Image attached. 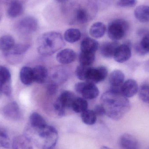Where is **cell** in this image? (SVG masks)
<instances>
[{
  "instance_id": "obj_1",
  "label": "cell",
  "mask_w": 149,
  "mask_h": 149,
  "mask_svg": "<svg viewBox=\"0 0 149 149\" xmlns=\"http://www.w3.org/2000/svg\"><path fill=\"white\" fill-rule=\"evenodd\" d=\"M101 105L108 117L114 120H120L129 112L131 104L127 98L121 93L109 90L101 97Z\"/></svg>"
},
{
  "instance_id": "obj_2",
  "label": "cell",
  "mask_w": 149,
  "mask_h": 149,
  "mask_svg": "<svg viewBox=\"0 0 149 149\" xmlns=\"http://www.w3.org/2000/svg\"><path fill=\"white\" fill-rule=\"evenodd\" d=\"M23 134L40 149H54L58 139L56 129L48 124L39 127H33L28 124Z\"/></svg>"
},
{
  "instance_id": "obj_3",
  "label": "cell",
  "mask_w": 149,
  "mask_h": 149,
  "mask_svg": "<svg viewBox=\"0 0 149 149\" xmlns=\"http://www.w3.org/2000/svg\"><path fill=\"white\" fill-rule=\"evenodd\" d=\"M37 43L38 53L44 56H52L65 45L62 35L56 31H50L42 34L38 39Z\"/></svg>"
},
{
  "instance_id": "obj_4",
  "label": "cell",
  "mask_w": 149,
  "mask_h": 149,
  "mask_svg": "<svg viewBox=\"0 0 149 149\" xmlns=\"http://www.w3.org/2000/svg\"><path fill=\"white\" fill-rule=\"evenodd\" d=\"M129 29V24L126 20L117 19L109 24L107 33L109 37L113 41L122 39Z\"/></svg>"
},
{
  "instance_id": "obj_5",
  "label": "cell",
  "mask_w": 149,
  "mask_h": 149,
  "mask_svg": "<svg viewBox=\"0 0 149 149\" xmlns=\"http://www.w3.org/2000/svg\"><path fill=\"white\" fill-rule=\"evenodd\" d=\"M74 94L69 91L61 93L54 104V109L58 116L62 117L65 115L67 108H71L74 98Z\"/></svg>"
},
{
  "instance_id": "obj_6",
  "label": "cell",
  "mask_w": 149,
  "mask_h": 149,
  "mask_svg": "<svg viewBox=\"0 0 149 149\" xmlns=\"http://www.w3.org/2000/svg\"><path fill=\"white\" fill-rule=\"evenodd\" d=\"M76 92L80 94L87 100H93L97 98L100 93L98 87L94 83L90 81L78 82L74 86Z\"/></svg>"
},
{
  "instance_id": "obj_7",
  "label": "cell",
  "mask_w": 149,
  "mask_h": 149,
  "mask_svg": "<svg viewBox=\"0 0 149 149\" xmlns=\"http://www.w3.org/2000/svg\"><path fill=\"white\" fill-rule=\"evenodd\" d=\"M11 74L8 69L0 65V93L10 96L11 93Z\"/></svg>"
},
{
  "instance_id": "obj_8",
  "label": "cell",
  "mask_w": 149,
  "mask_h": 149,
  "mask_svg": "<svg viewBox=\"0 0 149 149\" xmlns=\"http://www.w3.org/2000/svg\"><path fill=\"white\" fill-rule=\"evenodd\" d=\"M108 73L107 69L105 66H100L96 68L91 67L86 81L94 84L99 83L105 80L107 76Z\"/></svg>"
},
{
  "instance_id": "obj_9",
  "label": "cell",
  "mask_w": 149,
  "mask_h": 149,
  "mask_svg": "<svg viewBox=\"0 0 149 149\" xmlns=\"http://www.w3.org/2000/svg\"><path fill=\"white\" fill-rule=\"evenodd\" d=\"M38 27L37 20L33 17H26L20 20L17 25L19 30L24 34L35 32Z\"/></svg>"
},
{
  "instance_id": "obj_10",
  "label": "cell",
  "mask_w": 149,
  "mask_h": 149,
  "mask_svg": "<svg viewBox=\"0 0 149 149\" xmlns=\"http://www.w3.org/2000/svg\"><path fill=\"white\" fill-rule=\"evenodd\" d=\"M131 55L130 45L129 43L127 42L118 46L115 52L113 58L116 62L122 63L129 60Z\"/></svg>"
},
{
  "instance_id": "obj_11",
  "label": "cell",
  "mask_w": 149,
  "mask_h": 149,
  "mask_svg": "<svg viewBox=\"0 0 149 149\" xmlns=\"http://www.w3.org/2000/svg\"><path fill=\"white\" fill-rule=\"evenodd\" d=\"M3 114L5 118L10 120L17 121L21 119L20 107L15 102H12L5 106L3 109Z\"/></svg>"
},
{
  "instance_id": "obj_12",
  "label": "cell",
  "mask_w": 149,
  "mask_h": 149,
  "mask_svg": "<svg viewBox=\"0 0 149 149\" xmlns=\"http://www.w3.org/2000/svg\"><path fill=\"white\" fill-rule=\"evenodd\" d=\"M118 143L121 149H140L138 140L134 136L127 133L120 136Z\"/></svg>"
},
{
  "instance_id": "obj_13",
  "label": "cell",
  "mask_w": 149,
  "mask_h": 149,
  "mask_svg": "<svg viewBox=\"0 0 149 149\" xmlns=\"http://www.w3.org/2000/svg\"><path fill=\"white\" fill-rule=\"evenodd\" d=\"M138 89L137 82L135 80L129 79L123 82L121 87V93L125 97L130 98L138 93Z\"/></svg>"
},
{
  "instance_id": "obj_14",
  "label": "cell",
  "mask_w": 149,
  "mask_h": 149,
  "mask_svg": "<svg viewBox=\"0 0 149 149\" xmlns=\"http://www.w3.org/2000/svg\"><path fill=\"white\" fill-rule=\"evenodd\" d=\"M51 77L52 82L58 85L67 80L69 77V72L65 67L58 66L53 69Z\"/></svg>"
},
{
  "instance_id": "obj_15",
  "label": "cell",
  "mask_w": 149,
  "mask_h": 149,
  "mask_svg": "<svg viewBox=\"0 0 149 149\" xmlns=\"http://www.w3.org/2000/svg\"><path fill=\"white\" fill-rule=\"evenodd\" d=\"M76 54L71 49H66L59 52L56 55V59L62 64L71 63L76 59Z\"/></svg>"
},
{
  "instance_id": "obj_16",
  "label": "cell",
  "mask_w": 149,
  "mask_h": 149,
  "mask_svg": "<svg viewBox=\"0 0 149 149\" xmlns=\"http://www.w3.org/2000/svg\"><path fill=\"white\" fill-rule=\"evenodd\" d=\"M11 149H34L33 143L24 135L16 136L11 143Z\"/></svg>"
},
{
  "instance_id": "obj_17",
  "label": "cell",
  "mask_w": 149,
  "mask_h": 149,
  "mask_svg": "<svg viewBox=\"0 0 149 149\" xmlns=\"http://www.w3.org/2000/svg\"><path fill=\"white\" fill-rule=\"evenodd\" d=\"M120 45L117 41L104 43L100 47L101 54L102 56L106 58H112L113 57L115 52Z\"/></svg>"
},
{
  "instance_id": "obj_18",
  "label": "cell",
  "mask_w": 149,
  "mask_h": 149,
  "mask_svg": "<svg viewBox=\"0 0 149 149\" xmlns=\"http://www.w3.org/2000/svg\"><path fill=\"white\" fill-rule=\"evenodd\" d=\"M124 73L119 70H115L110 74L109 81L111 85L110 88H121L124 81Z\"/></svg>"
},
{
  "instance_id": "obj_19",
  "label": "cell",
  "mask_w": 149,
  "mask_h": 149,
  "mask_svg": "<svg viewBox=\"0 0 149 149\" xmlns=\"http://www.w3.org/2000/svg\"><path fill=\"white\" fill-rule=\"evenodd\" d=\"M32 70L34 81L38 84H42L46 81L49 75L48 70L46 67L43 65H37Z\"/></svg>"
},
{
  "instance_id": "obj_20",
  "label": "cell",
  "mask_w": 149,
  "mask_h": 149,
  "mask_svg": "<svg viewBox=\"0 0 149 149\" xmlns=\"http://www.w3.org/2000/svg\"><path fill=\"white\" fill-rule=\"evenodd\" d=\"M99 46V43L96 40L90 38H86L81 43V51L83 52L95 53Z\"/></svg>"
},
{
  "instance_id": "obj_21",
  "label": "cell",
  "mask_w": 149,
  "mask_h": 149,
  "mask_svg": "<svg viewBox=\"0 0 149 149\" xmlns=\"http://www.w3.org/2000/svg\"><path fill=\"white\" fill-rule=\"evenodd\" d=\"M135 17L142 23L149 22V5H140L134 11Z\"/></svg>"
},
{
  "instance_id": "obj_22",
  "label": "cell",
  "mask_w": 149,
  "mask_h": 149,
  "mask_svg": "<svg viewBox=\"0 0 149 149\" xmlns=\"http://www.w3.org/2000/svg\"><path fill=\"white\" fill-rule=\"evenodd\" d=\"M106 25L101 22L95 23L90 27L89 34L95 38H100L103 36L106 33Z\"/></svg>"
},
{
  "instance_id": "obj_23",
  "label": "cell",
  "mask_w": 149,
  "mask_h": 149,
  "mask_svg": "<svg viewBox=\"0 0 149 149\" xmlns=\"http://www.w3.org/2000/svg\"><path fill=\"white\" fill-rule=\"evenodd\" d=\"M20 80L24 85H31L34 81L33 70L29 66H24L20 72Z\"/></svg>"
},
{
  "instance_id": "obj_24",
  "label": "cell",
  "mask_w": 149,
  "mask_h": 149,
  "mask_svg": "<svg viewBox=\"0 0 149 149\" xmlns=\"http://www.w3.org/2000/svg\"><path fill=\"white\" fill-rule=\"evenodd\" d=\"M23 12V7L21 2L17 1H13L10 4L8 10L9 16L12 18L21 15Z\"/></svg>"
},
{
  "instance_id": "obj_25",
  "label": "cell",
  "mask_w": 149,
  "mask_h": 149,
  "mask_svg": "<svg viewBox=\"0 0 149 149\" xmlns=\"http://www.w3.org/2000/svg\"><path fill=\"white\" fill-rule=\"evenodd\" d=\"M90 17L88 10L84 7H79L75 10L74 18L78 23H86L89 21Z\"/></svg>"
},
{
  "instance_id": "obj_26",
  "label": "cell",
  "mask_w": 149,
  "mask_h": 149,
  "mask_svg": "<svg viewBox=\"0 0 149 149\" xmlns=\"http://www.w3.org/2000/svg\"><path fill=\"white\" fill-rule=\"evenodd\" d=\"M136 51L139 55H146L149 53V34H146L139 43L135 46Z\"/></svg>"
},
{
  "instance_id": "obj_27",
  "label": "cell",
  "mask_w": 149,
  "mask_h": 149,
  "mask_svg": "<svg viewBox=\"0 0 149 149\" xmlns=\"http://www.w3.org/2000/svg\"><path fill=\"white\" fill-rule=\"evenodd\" d=\"M81 37L80 31L77 29H69L65 32L64 38L66 42L73 43L79 41Z\"/></svg>"
},
{
  "instance_id": "obj_28",
  "label": "cell",
  "mask_w": 149,
  "mask_h": 149,
  "mask_svg": "<svg viewBox=\"0 0 149 149\" xmlns=\"http://www.w3.org/2000/svg\"><path fill=\"white\" fill-rule=\"evenodd\" d=\"M15 45V39L11 36L5 35L0 38V50L3 52L10 50Z\"/></svg>"
},
{
  "instance_id": "obj_29",
  "label": "cell",
  "mask_w": 149,
  "mask_h": 149,
  "mask_svg": "<svg viewBox=\"0 0 149 149\" xmlns=\"http://www.w3.org/2000/svg\"><path fill=\"white\" fill-rule=\"evenodd\" d=\"M87 101L84 98L80 97H75L74 98L71 108L75 113H81L87 109Z\"/></svg>"
},
{
  "instance_id": "obj_30",
  "label": "cell",
  "mask_w": 149,
  "mask_h": 149,
  "mask_svg": "<svg viewBox=\"0 0 149 149\" xmlns=\"http://www.w3.org/2000/svg\"><path fill=\"white\" fill-rule=\"evenodd\" d=\"M29 44H19L15 45L14 47L8 51L3 52L4 55L6 56H20L24 54L26 52L28 51L29 49Z\"/></svg>"
},
{
  "instance_id": "obj_31",
  "label": "cell",
  "mask_w": 149,
  "mask_h": 149,
  "mask_svg": "<svg viewBox=\"0 0 149 149\" xmlns=\"http://www.w3.org/2000/svg\"><path fill=\"white\" fill-rule=\"evenodd\" d=\"M46 121L42 116L37 112H34L31 114L29 125L33 127H39L47 124Z\"/></svg>"
},
{
  "instance_id": "obj_32",
  "label": "cell",
  "mask_w": 149,
  "mask_h": 149,
  "mask_svg": "<svg viewBox=\"0 0 149 149\" xmlns=\"http://www.w3.org/2000/svg\"><path fill=\"white\" fill-rule=\"evenodd\" d=\"M82 122L88 125H93L96 123L97 116L93 110L86 109L81 113Z\"/></svg>"
},
{
  "instance_id": "obj_33",
  "label": "cell",
  "mask_w": 149,
  "mask_h": 149,
  "mask_svg": "<svg viewBox=\"0 0 149 149\" xmlns=\"http://www.w3.org/2000/svg\"><path fill=\"white\" fill-rule=\"evenodd\" d=\"M95 60V54L91 52H81L79 55V61L80 65L90 66Z\"/></svg>"
},
{
  "instance_id": "obj_34",
  "label": "cell",
  "mask_w": 149,
  "mask_h": 149,
  "mask_svg": "<svg viewBox=\"0 0 149 149\" xmlns=\"http://www.w3.org/2000/svg\"><path fill=\"white\" fill-rule=\"evenodd\" d=\"M0 148L6 149L11 148V143L8 132L0 128Z\"/></svg>"
},
{
  "instance_id": "obj_35",
  "label": "cell",
  "mask_w": 149,
  "mask_h": 149,
  "mask_svg": "<svg viewBox=\"0 0 149 149\" xmlns=\"http://www.w3.org/2000/svg\"><path fill=\"white\" fill-rule=\"evenodd\" d=\"M140 100L144 103H149V84H143L138 89Z\"/></svg>"
},
{
  "instance_id": "obj_36",
  "label": "cell",
  "mask_w": 149,
  "mask_h": 149,
  "mask_svg": "<svg viewBox=\"0 0 149 149\" xmlns=\"http://www.w3.org/2000/svg\"><path fill=\"white\" fill-rule=\"evenodd\" d=\"M90 68V66L81 65H79L75 70V74L77 78L81 80H86Z\"/></svg>"
},
{
  "instance_id": "obj_37",
  "label": "cell",
  "mask_w": 149,
  "mask_h": 149,
  "mask_svg": "<svg viewBox=\"0 0 149 149\" xmlns=\"http://www.w3.org/2000/svg\"><path fill=\"white\" fill-rule=\"evenodd\" d=\"M137 0H119L117 5L123 8H131L137 4Z\"/></svg>"
},
{
  "instance_id": "obj_38",
  "label": "cell",
  "mask_w": 149,
  "mask_h": 149,
  "mask_svg": "<svg viewBox=\"0 0 149 149\" xmlns=\"http://www.w3.org/2000/svg\"><path fill=\"white\" fill-rule=\"evenodd\" d=\"M58 85L54 82H51L47 86V93L49 95H55L57 93L58 90Z\"/></svg>"
},
{
  "instance_id": "obj_39",
  "label": "cell",
  "mask_w": 149,
  "mask_h": 149,
  "mask_svg": "<svg viewBox=\"0 0 149 149\" xmlns=\"http://www.w3.org/2000/svg\"><path fill=\"white\" fill-rule=\"evenodd\" d=\"M93 111L97 116H103L106 115L104 107L101 105H98L95 106Z\"/></svg>"
},
{
  "instance_id": "obj_40",
  "label": "cell",
  "mask_w": 149,
  "mask_h": 149,
  "mask_svg": "<svg viewBox=\"0 0 149 149\" xmlns=\"http://www.w3.org/2000/svg\"><path fill=\"white\" fill-rule=\"evenodd\" d=\"M100 149H113L109 148V147H107V146H102Z\"/></svg>"
},
{
  "instance_id": "obj_41",
  "label": "cell",
  "mask_w": 149,
  "mask_h": 149,
  "mask_svg": "<svg viewBox=\"0 0 149 149\" xmlns=\"http://www.w3.org/2000/svg\"><path fill=\"white\" fill-rule=\"evenodd\" d=\"M56 1L58 2L63 3L67 1H69V0H56Z\"/></svg>"
},
{
  "instance_id": "obj_42",
  "label": "cell",
  "mask_w": 149,
  "mask_h": 149,
  "mask_svg": "<svg viewBox=\"0 0 149 149\" xmlns=\"http://www.w3.org/2000/svg\"><path fill=\"white\" fill-rule=\"evenodd\" d=\"M148 149H149V148Z\"/></svg>"
}]
</instances>
